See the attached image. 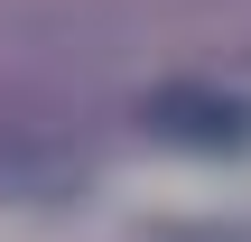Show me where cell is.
<instances>
[{"mask_svg":"<svg viewBox=\"0 0 251 242\" xmlns=\"http://www.w3.org/2000/svg\"><path fill=\"white\" fill-rule=\"evenodd\" d=\"M140 121H149V140H168V149H205V159L251 149V93H214V84H158V93L140 103Z\"/></svg>","mask_w":251,"mask_h":242,"instance_id":"obj_1","label":"cell"}]
</instances>
